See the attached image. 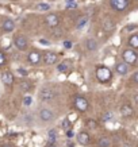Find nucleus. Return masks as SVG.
<instances>
[{"label":"nucleus","mask_w":138,"mask_h":147,"mask_svg":"<svg viewBox=\"0 0 138 147\" xmlns=\"http://www.w3.org/2000/svg\"><path fill=\"white\" fill-rule=\"evenodd\" d=\"M95 76H96V78H98L100 82H108V81L111 80L112 73H111V70H110V69H108L107 66H103V65H100V66L96 67Z\"/></svg>","instance_id":"nucleus-1"},{"label":"nucleus","mask_w":138,"mask_h":147,"mask_svg":"<svg viewBox=\"0 0 138 147\" xmlns=\"http://www.w3.org/2000/svg\"><path fill=\"white\" fill-rule=\"evenodd\" d=\"M73 107L79 112H85V111H88L89 102H88V100L85 98V96H83V94H76L75 97H73Z\"/></svg>","instance_id":"nucleus-2"},{"label":"nucleus","mask_w":138,"mask_h":147,"mask_svg":"<svg viewBox=\"0 0 138 147\" xmlns=\"http://www.w3.org/2000/svg\"><path fill=\"white\" fill-rule=\"evenodd\" d=\"M122 58H123V62L127 63V65H131V66H135L137 65V59L138 55L135 53V50L133 49H125L122 51Z\"/></svg>","instance_id":"nucleus-3"},{"label":"nucleus","mask_w":138,"mask_h":147,"mask_svg":"<svg viewBox=\"0 0 138 147\" xmlns=\"http://www.w3.org/2000/svg\"><path fill=\"white\" fill-rule=\"evenodd\" d=\"M39 100L42 101H52L54 97H56V92H54L52 88H48V86H45L42 89L39 90Z\"/></svg>","instance_id":"nucleus-4"},{"label":"nucleus","mask_w":138,"mask_h":147,"mask_svg":"<svg viewBox=\"0 0 138 147\" xmlns=\"http://www.w3.org/2000/svg\"><path fill=\"white\" fill-rule=\"evenodd\" d=\"M14 45H15V47L18 50H20V51H23V50L27 49V46H29V40H27V38L24 35H16L15 38H14Z\"/></svg>","instance_id":"nucleus-5"},{"label":"nucleus","mask_w":138,"mask_h":147,"mask_svg":"<svg viewBox=\"0 0 138 147\" xmlns=\"http://www.w3.org/2000/svg\"><path fill=\"white\" fill-rule=\"evenodd\" d=\"M110 5H111L112 9L122 12L129 7V0H110Z\"/></svg>","instance_id":"nucleus-6"},{"label":"nucleus","mask_w":138,"mask_h":147,"mask_svg":"<svg viewBox=\"0 0 138 147\" xmlns=\"http://www.w3.org/2000/svg\"><path fill=\"white\" fill-rule=\"evenodd\" d=\"M42 59H44L45 65H53V63L57 62L58 55L54 51H45L44 55H42Z\"/></svg>","instance_id":"nucleus-7"},{"label":"nucleus","mask_w":138,"mask_h":147,"mask_svg":"<svg viewBox=\"0 0 138 147\" xmlns=\"http://www.w3.org/2000/svg\"><path fill=\"white\" fill-rule=\"evenodd\" d=\"M39 119L44 123H49V121H52L54 119V113L48 108H44V109L39 111Z\"/></svg>","instance_id":"nucleus-8"},{"label":"nucleus","mask_w":138,"mask_h":147,"mask_svg":"<svg viewBox=\"0 0 138 147\" xmlns=\"http://www.w3.org/2000/svg\"><path fill=\"white\" fill-rule=\"evenodd\" d=\"M46 24L49 27H57L58 26V23H60V18H58V15L57 13H49L48 16H46Z\"/></svg>","instance_id":"nucleus-9"},{"label":"nucleus","mask_w":138,"mask_h":147,"mask_svg":"<svg viewBox=\"0 0 138 147\" xmlns=\"http://www.w3.org/2000/svg\"><path fill=\"white\" fill-rule=\"evenodd\" d=\"M14 81H15V77H14V74L11 73V71H3L1 73V82L4 85H12Z\"/></svg>","instance_id":"nucleus-10"},{"label":"nucleus","mask_w":138,"mask_h":147,"mask_svg":"<svg viewBox=\"0 0 138 147\" xmlns=\"http://www.w3.org/2000/svg\"><path fill=\"white\" fill-rule=\"evenodd\" d=\"M27 59L31 65H38L41 62V53L38 51H30L29 55H27Z\"/></svg>","instance_id":"nucleus-11"},{"label":"nucleus","mask_w":138,"mask_h":147,"mask_svg":"<svg viewBox=\"0 0 138 147\" xmlns=\"http://www.w3.org/2000/svg\"><path fill=\"white\" fill-rule=\"evenodd\" d=\"M115 71L120 76H126L129 73V65L125 62H118L115 65Z\"/></svg>","instance_id":"nucleus-12"},{"label":"nucleus","mask_w":138,"mask_h":147,"mask_svg":"<svg viewBox=\"0 0 138 147\" xmlns=\"http://www.w3.org/2000/svg\"><path fill=\"white\" fill-rule=\"evenodd\" d=\"M1 30L4 32H11L15 30V22H14L12 19H5L3 24H1Z\"/></svg>","instance_id":"nucleus-13"},{"label":"nucleus","mask_w":138,"mask_h":147,"mask_svg":"<svg viewBox=\"0 0 138 147\" xmlns=\"http://www.w3.org/2000/svg\"><path fill=\"white\" fill-rule=\"evenodd\" d=\"M77 142L80 143L81 146H87L89 143V134L85 131H81L77 134Z\"/></svg>","instance_id":"nucleus-14"},{"label":"nucleus","mask_w":138,"mask_h":147,"mask_svg":"<svg viewBox=\"0 0 138 147\" xmlns=\"http://www.w3.org/2000/svg\"><path fill=\"white\" fill-rule=\"evenodd\" d=\"M127 45H129L130 49H138V34L137 32H134V34H131V35L129 36V39H127Z\"/></svg>","instance_id":"nucleus-15"},{"label":"nucleus","mask_w":138,"mask_h":147,"mask_svg":"<svg viewBox=\"0 0 138 147\" xmlns=\"http://www.w3.org/2000/svg\"><path fill=\"white\" fill-rule=\"evenodd\" d=\"M133 113H134V111H133V107H131V105L125 104V105L120 107V115L123 116V117H130V116H133Z\"/></svg>","instance_id":"nucleus-16"},{"label":"nucleus","mask_w":138,"mask_h":147,"mask_svg":"<svg viewBox=\"0 0 138 147\" xmlns=\"http://www.w3.org/2000/svg\"><path fill=\"white\" fill-rule=\"evenodd\" d=\"M19 86H20V89L23 90V92H29V90L33 89V81L30 80H22L20 82H19Z\"/></svg>","instance_id":"nucleus-17"},{"label":"nucleus","mask_w":138,"mask_h":147,"mask_svg":"<svg viewBox=\"0 0 138 147\" xmlns=\"http://www.w3.org/2000/svg\"><path fill=\"white\" fill-rule=\"evenodd\" d=\"M85 46H87V49H88L89 51H95V50H98V42H96V39H94V38L87 39Z\"/></svg>","instance_id":"nucleus-18"},{"label":"nucleus","mask_w":138,"mask_h":147,"mask_svg":"<svg viewBox=\"0 0 138 147\" xmlns=\"http://www.w3.org/2000/svg\"><path fill=\"white\" fill-rule=\"evenodd\" d=\"M111 142L108 138H100L99 139V147H110Z\"/></svg>","instance_id":"nucleus-19"},{"label":"nucleus","mask_w":138,"mask_h":147,"mask_svg":"<svg viewBox=\"0 0 138 147\" xmlns=\"http://www.w3.org/2000/svg\"><path fill=\"white\" fill-rule=\"evenodd\" d=\"M57 69L60 71H63V73H68L69 71V66H68V63L67 62H63V63H60L57 66Z\"/></svg>","instance_id":"nucleus-20"},{"label":"nucleus","mask_w":138,"mask_h":147,"mask_svg":"<svg viewBox=\"0 0 138 147\" xmlns=\"http://www.w3.org/2000/svg\"><path fill=\"white\" fill-rule=\"evenodd\" d=\"M87 127L91 129L98 128V121H95L94 119H89V120H87Z\"/></svg>","instance_id":"nucleus-21"},{"label":"nucleus","mask_w":138,"mask_h":147,"mask_svg":"<svg viewBox=\"0 0 138 147\" xmlns=\"http://www.w3.org/2000/svg\"><path fill=\"white\" fill-rule=\"evenodd\" d=\"M31 102H33L31 96H24V98H23V105H24V107H30Z\"/></svg>","instance_id":"nucleus-22"},{"label":"nucleus","mask_w":138,"mask_h":147,"mask_svg":"<svg viewBox=\"0 0 138 147\" xmlns=\"http://www.w3.org/2000/svg\"><path fill=\"white\" fill-rule=\"evenodd\" d=\"M37 9H39V11H48V9H50V5L48 3H41V4L37 5Z\"/></svg>","instance_id":"nucleus-23"},{"label":"nucleus","mask_w":138,"mask_h":147,"mask_svg":"<svg viewBox=\"0 0 138 147\" xmlns=\"http://www.w3.org/2000/svg\"><path fill=\"white\" fill-rule=\"evenodd\" d=\"M56 138H57L56 131H54V129L49 131V143H54V142H56Z\"/></svg>","instance_id":"nucleus-24"},{"label":"nucleus","mask_w":138,"mask_h":147,"mask_svg":"<svg viewBox=\"0 0 138 147\" xmlns=\"http://www.w3.org/2000/svg\"><path fill=\"white\" fill-rule=\"evenodd\" d=\"M71 121L68 120V119H64L63 120V123H61V125H63V128H65V129H71Z\"/></svg>","instance_id":"nucleus-25"},{"label":"nucleus","mask_w":138,"mask_h":147,"mask_svg":"<svg viewBox=\"0 0 138 147\" xmlns=\"http://www.w3.org/2000/svg\"><path fill=\"white\" fill-rule=\"evenodd\" d=\"M5 62H7V58H5L4 53L0 50V66H3V65H5Z\"/></svg>","instance_id":"nucleus-26"},{"label":"nucleus","mask_w":138,"mask_h":147,"mask_svg":"<svg viewBox=\"0 0 138 147\" xmlns=\"http://www.w3.org/2000/svg\"><path fill=\"white\" fill-rule=\"evenodd\" d=\"M87 22H88V19L85 18H80V22H79V24H77V27H79V28H81V27L83 26H85V24H87Z\"/></svg>","instance_id":"nucleus-27"},{"label":"nucleus","mask_w":138,"mask_h":147,"mask_svg":"<svg viewBox=\"0 0 138 147\" xmlns=\"http://www.w3.org/2000/svg\"><path fill=\"white\" fill-rule=\"evenodd\" d=\"M18 73L20 74V76H23V77H26L27 74H29V71H27L26 69H22V67H19L18 69Z\"/></svg>","instance_id":"nucleus-28"},{"label":"nucleus","mask_w":138,"mask_h":147,"mask_svg":"<svg viewBox=\"0 0 138 147\" xmlns=\"http://www.w3.org/2000/svg\"><path fill=\"white\" fill-rule=\"evenodd\" d=\"M112 27H114V26H112L111 23H110V20H106V22H104V28H106V31L111 30Z\"/></svg>","instance_id":"nucleus-29"},{"label":"nucleus","mask_w":138,"mask_h":147,"mask_svg":"<svg viewBox=\"0 0 138 147\" xmlns=\"http://www.w3.org/2000/svg\"><path fill=\"white\" fill-rule=\"evenodd\" d=\"M111 119V113H106V115H103V120L104 121H108Z\"/></svg>","instance_id":"nucleus-30"},{"label":"nucleus","mask_w":138,"mask_h":147,"mask_svg":"<svg viewBox=\"0 0 138 147\" xmlns=\"http://www.w3.org/2000/svg\"><path fill=\"white\" fill-rule=\"evenodd\" d=\"M64 46H65L67 49H71V47H72V43H71V40H65V42H64Z\"/></svg>","instance_id":"nucleus-31"},{"label":"nucleus","mask_w":138,"mask_h":147,"mask_svg":"<svg viewBox=\"0 0 138 147\" xmlns=\"http://www.w3.org/2000/svg\"><path fill=\"white\" fill-rule=\"evenodd\" d=\"M133 82H135V84L138 82V71H135L133 74Z\"/></svg>","instance_id":"nucleus-32"},{"label":"nucleus","mask_w":138,"mask_h":147,"mask_svg":"<svg viewBox=\"0 0 138 147\" xmlns=\"http://www.w3.org/2000/svg\"><path fill=\"white\" fill-rule=\"evenodd\" d=\"M77 7V4H76L75 1L73 3H68V8H76Z\"/></svg>","instance_id":"nucleus-33"},{"label":"nucleus","mask_w":138,"mask_h":147,"mask_svg":"<svg viewBox=\"0 0 138 147\" xmlns=\"http://www.w3.org/2000/svg\"><path fill=\"white\" fill-rule=\"evenodd\" d=\"M39 42L42 43V45H45V46H49L50 45V42H48L46 39H39Z\"/></svg>","instance_id":"nucleus-34"},{"label":"nucleus","mask_w":138,"mask_h":147,"mask_svg":"<svg viewBox=\"0 0 138 147\" xmlns=\"http://www.w3.org/2000/svg\"><path fill=\"white\" fill-rule=\"evenodd\" d=\"M67 136L68 138H72V136H73V132H72L71 129H67Z\"/></svg>","instance_id":"nucleus-35"},{"label":"nucleus","mask_w":138,"mask_h":147,"mask_svg":"<svg viewBox=\"0 0 138 147\" xmlns=\"http://www.w3.org/2000/svg\"><path fill=\"white\" fill-rule=\"evenodd\" d=\"M131 28H137V26H135V24H131V26H127L125 28V30H131Z\"/></svg>","instance_id":"nucleus-36"},{"label":"nucleus","mask_w":138,"mask_h":147,"mask_svg":"<svg viewBox=\"0 0 138 147\" xmlns=\"http://www.w3.org/2000/svg\"><path fill=\"white\" fill-rule=\"evenodd\" d=\"M68 147H75V143H72V142H68Z\"/></svg>","instance_id":"nucleus-37"},{"label":"nucleus","mask_w":138,"mask_h":147,"mask_svg":"<svg viewBox=\"0 0 138 147\" xmlns=\"http://www.w3.org/2000/svg\"><path fill=\"white\" fill-rule=\"evenodd\" d=\"M48 147H57V146H56L54 143H49V146H48Z\"/></svg>","instance_id":"nucleus-38"},{"label":"nucleus","mask_w":138,"mask_h":147,"mask_svg":"<svg viewBox=\"0 0 138 147\" xmlns=\"http://www.w3.org/2000/svg\"><path fill=\"white\" fill-rule=\"evenodd\" d=\"M75 0H67V3H73Z\"/></svg>","instance_id":"nucleus-39"},{"label":"nucleus","mask_w":138,"mask_h":147,"mask_svg":"<svg viewBox=\"0 0 138 147\" xmlns=\"http://www.w3.org/2000/svg\"><path fill=\"white\" fill-rule=\"evenodd\" d=\"M3 147H12V146H10V144H4Z\"/></svg>","instance_id":"nucleus-40"}]
</instances>
